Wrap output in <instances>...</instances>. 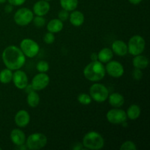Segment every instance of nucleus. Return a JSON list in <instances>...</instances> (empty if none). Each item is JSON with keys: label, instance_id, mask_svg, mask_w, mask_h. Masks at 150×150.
Masks as SVG:
<instances>
[{"label": "nucleus", "instance_id": "obj_1", "mask_svg": "<svg viewBox=\"0 0 150 150\" xmlns=\"http://www.w3.org/2000/svg\"><path fill=\"white\" fill-rule=\"evenodd\" d=\"M1 58L6 67L11 70H19L26 62L25 55L21 48L16 45L7 46L3 51Z\"/></svg>", "mask_w": 150, "mask_h": 150}, {"label": "nucleus", "instance_id": "obj_2", "mask_svg": "<svg viewBox=\"0 0 150 150\" xmlns=\"http://www.w3.org/2000/svg\"><path fill=\"white\" fill-rule=\"evenodd\" d=\"M83 76L87 80L92 82H98L105 76V68L102 62L97 60L92 61L83 69Z\"/></svg>", "mask_w": 150, "mask_h": 150}, {"label": "nucleus", "instance_id": "obj_3", "mask_svg": "<svg viewBox=\"0 0 150 150\" xmlns=\"http://www.w3.org/2000/svg\"><path fill=\"white\" fill-rule=\"evenodd\" d=\"M105 141L103 137L96 131H89L83 138V147L87 149L99 150L104 146Z\"/></svg>", "mask_w": 150, "mask_h": 150}, {"label": "nucleus", "instance_id": "obj_4", "mask_svg": "<svg viewBox=\"0 0 150 150\" xmlns=\"http://www.w3.org/2000/svg\"><path fill=\"white\" fill-rule=\"evenodd\" d=\"M89 95L95 102L103 103L108 99L109 92L105 85L95 83L89 88Z\"/></svg>", "mask_w": 150, "mask_h": 150}, {"label": "nucleus", "instance_id": "obj_5", "mask_svg": "<svg viewBox=\"0 0 150 150\" xmlns=\"http://www.w3.org/2000/svg\"><path fill=\"white\" fill-rule=\"evenodd\" d=\"M48 142L46 136L41 133L31 134L26 139V146L30 150H38L43 148Z\"/></svg>", "mask_w": 150, "mask_h": 150}, {"label": "nucleus", "instance_id": "obj_6", "mask_svg": "<svg viewBox=\"0 0 150 150\" xmlns=\"http://www.w3.org/2000/svg\"><path fill=\"white\" fill-rule=\"evenodd\" d=\"M146 42L144 38L140 35H134L132 37L127 43L128 53L133 56L142 54L145 50Z\"/></svg>", "mask_w": 150, "mask_h": 150}, {"label": "nucleus", "instance_id": "obj_7", "mask_svg": "<svg viewBox=\"0 0 150 150\" xmlns=\"http://www.w3.org/2000/svg\"><path fill=\"white\" fill-rule=\"evenodd\" d=\"M20 48L25 57L28 58L36 57L40 51V46L38 42L30 38L22 40L20 43Z\"/></svg>", "mask_w": 150, "mask_h": 150}, {"label": "nucleus", "instance_id": "obj_8", "mask_svg": "<svg viewBox=\"0 0 150 150\" xmlns=\"http://www.w3.org/2000/svg\"><path fill=\"white\" fill-rule=\"evenodd\" d=\"M34 18V13L32 10L26 7H21L16 12L14 15V21L18 26H27L32 23Z\"/></svg>", "mask_w": 150, "mask_h": 150}, {"label": "nucleus", "instance_id": "obj_9", "mask_svg": "<svg viewBox=\"0 0 150 150\" xmlns=\"http://www.w3.org/2000/svg\"><path fill=\"white\" fill-rule=\"evenodd\" d=\"M127 114L122 109L114 108L109 110L106 114V119L110 123L114 125H122L127 121Z\"/></svg>", "mask_w": 150, "mask_h": 150}, {"label": "nucleus", "instance_id": "obj_10", "mask_svg": "<svg viewBox=\"0 0 150 150\" xmlns=\"http://www.w3.org/2000/svg\"><path fill=\"white\" fill-rule=\"evenodd\" d=\"M50 83V78L45 73H39L35 75L32 80V88L35 91L42 90L48 86Z\"/></svg>", "mask_w": 150, "mask_h": 150}, {"label": "nucleus", "instance_id": "obj_11", "mask_svg": "<svg viewBox=\"0 0 150 150\" xmlns=\"http://www.w3.org/2000/svg\"><path fill=\"white\" fill-rule=\"evenodd\" d=\"M105 73L113 78H120L125 73L124 67L118 61H109L105 67Z\"/></svg>", "mask_w": 150, "mask_h": 150}, {"label": "nucleus", "instance_id": "obj_12", "mask_svg": "<svg viewBox=\"0 0 150 150\" xmlns=\"http://www.w3.org/2000/svg\"><path fill=\"white\" fill-rule=\"evenodd\" d=\"M13 83L19 89H23L29 83L28 76L24 71L21 70H16V72L13 74Z\"/></svg>", "mask_w": 150, "mask_h": 150}, {"label": "nucleus", "instance_id": "obj_13", "mask_svg": "<svg viewBox=\"0 0 150 150\" xmlns=\"http://www.w3.org/2000/svg\"><path fill=\"white\" fill-rule=\"evenodd\" d=\"M30 122V115L26 110H20L15 116V123L19 127H26Z\"/></svg>", "mask_w": 150, "mask_h": 150}, {"label": "nucleus", "instance_id": "obj_14", "mask_svg": "<svg viewBox=\"0 0 150 150\" xmlns=\"http://www.w3.org/2000/svg\"><path fill=\"white\" fill-rule=\"evenodd\" d=\"M51 6L48 1L40 0L38 1L33 6V13L36 16H44L49 12Z\"/></svg>", "mask_w": 150, "mask_h": 150}, {"label": "nucleus", "instance_id": "obj_15", "mask_svg": "<svg viewBox=\"0 0 150 150\" xmlns=\"http://www.w3.org/2000/svg\"><path fill=\"white\" fill-rule=\"evenodd\" d=\"M111 50L113 53L120 57H124L128 53L127 45L122 40H117L112 43Z\"/></svg>", "mask_w": 150, "mask_h": 150}, {"label": "nucleus", "instance_id": "obj_16", "mask_svg": "<svg viewBox=\"0 0 150 150\" xmlns=\"http://www.w3.org/2000/svg\"><path fill=\"white\" fill-rule=\"evenodd\" d=\"M10 139L16 146L24 144L26 143V135L21 129H13L10 133Z\"/></svg>", "mask_w": 150, "mask_h": 150}, {"label": "nucleus", "instance_id": "obj_17", "mask_svg": "<svg viewBox=\"0 0 150 150\" xmlns=\"http://www.w3.org/2000/svg\"><path fill=\"white\" fill-rule=\"evenodd\" d=\"M108 102L114 108H120L125 103V98L119 92H114L108 95Z\"/></svg>", "mask_w": 150, "mask_h": 150}, {"label": "nucleus", "instance_id": "obj_18", "mask_svg": "<svg viewBox=\"0 0 150 150\" xmlns=\"http://www.w3.org/2000/svg\"><path fill=\"white\" fill-rule=\"evenodd\" d=\"M69 20L74 26H80L83 23L85 20L84 15L79 10H73L69 16Z\"/></svg>", "mask_w": 150, "mask_h": 150}, {"label": "nucleus", "instance_id": "obj_19", "mask_svg": "<svg viewBox=\"0 0 150 150\" xmlns=\"http://www.w3.org/2000/svg\"><path fill=\"white\" fill-rule=\"evenodd\" d=\"M133 65L135 68L144 70L149 65V59L147 57L142 54L134 56V58L133 59Z\"/></svg>", "mask_w": 150, "mask_h": 150}, {"label": "nucleus", "instance_id": "obj_20", "mask_svg": "<svg viewBox=\"0 0 150 150\" xmlns=\"http://www.w3.org/2000/svg\"><path fill=\"white\" fill-rule=\"evenodd\" d=\"M113 57H114V53H113L112 50L109 48H102L98 54V61L102 62L103 64H105V63L111 61Z\"/></svg>", "mask_w": 150, "mask_h": 150}, {"label": "nucleus", "instance_id": "obj_21", "mask_svg": "<svg viewBox=\"0 0 150 150\" xmlns=\"http://www.w3.org/2000/svg\"><path fill=\"white\" fill-rule=\"evenodd\" d=\"M63 22L59 18H54L50 21L47 24V29L51 33H58L63 29Z\"/></svg>", "mask_w": 150, "mask_h": 150}, {"label": "nucleus", "instance_id": "obj_22", "mask_svg": "<svg viewBox=\"0 0 150 150\" xmlns=\"http://www.w3.org/2000/svg\"><path fill=\"white\" fill-rule=\"evenodd\" d=\"M127 118L131 120H137L141 115V108L136 104H132L127 108V111L126 112Z\"/></svg>", "mask_w": 150, "mask_h": 150}, {"label": "nucleus", "instance_id": "obj_23", "mask_svg": "<svg viewBox=\"0 0 150 150\" xmlns=\"http://www.w3.org/2000/svg\"><path fill=\"white\" fill-rule=\"evenodd\" d=\"M26 101H27L28 105L32 108H35L38 106L40 101L39 94L35 90L32 91L29 93H28L27 98H26Z\"/></svg>", "mask_w": 150, "mask_h": 150}, {"label": "nucleus", "instance_id": "obj_24", "mask_svg": "<svg viewBox=\"0 0 150 150\" xmlns=\"http://www.w3.org/2000/svg\"><path fill=\"white\" fill-rule=\"evenodd\" d=\"M79 4V0H60V5L62 9L68 12L76 10Z\"/></svg>", "mask_w": 150, "mask_h": 150}, {"label": "nucleus", "instance_id": "obj_25", "mask_svg": "<svg viewBox=\"0 0 150 150\" xmlns=\"http://www.w3.org/2000/svg\"><path fill=\"white\" fill-rule=\"evenodd\" d=\"M13 73L11 70L5 68L0 72V82L2 83H9L12 81Z\"/></svg>", "mask_w": 150, "mask_h": 150}, {"label": "nucleus", "instance_id": "obj_26", "mask_svg": "<svg viewBox=\"0 0 150 150\" xmlns=\"http://www.w3.org/2000/svg\"><path fill=\"white\" fill-rule=\"evenodd\" d=\"M77 99L81 104L84 105H89L92 102V98L90 97V95L86 93H81L79 95Z\"/></svg>", "mask_w": 150, "mask_h": 150}, {"label": "nucleus", "instance_id": "obj_27", "mask_svg": "<svg viewBox=\"0 0 150 150\" xmlns=\"http://www.w3.org/2000/svg\"><path fill=\"white\" fill-rule=\"evenodd\" d=\"M49 64L48 62L44 61V60L38 62L36 65L37 70L39 73H46L49 70Z\"/></svg>", "mask_w": 150, "mask_h": 150}, {"label": "nucleus", "instance_id": "obj_28", "mask_svg": "<svg viewBox=\"0 0 150 150\" xmlns=\"http://www.w3.org/2000/svg\"><path fill=\"white\" fill-rule=\"evenodd\" d=\"M32 21H33L34 25H35L36 27L42 28L45 26L46 20H45V18H43V16H35V17H34Z\"/></svg>", "mask_w": 150, "mask_h": 150}, {"label": "nucleus", "instance_id": "obj_29", "mask_svg": "<svg viewBox=\"0 0 150 150\" xmlns=\"http://www.w3.org/2000/svg\"><path fill=\"white\" fill-rule=\"evenodd\" d=\"M136 149H137V147H136V144L131 141L125 142L120 146L121 150H136Z\"/></svg>", "mask_w": 150, "mask_h": 150}, {"label": "nucleus", "instance_id": "obj_30", "mask_svg": "<svg viewBox=\"0 0 150 150\" xmlns=\"http://www.w3.org/2000/svg\"><path fill=\"white\" fill-rule=\"evenodd\" d=\"M43 41L44 42H45L46 44L48 45H51V44L54 43V42L55 41V36H54V33H51V32H48L43 37Z\"/></svg>", "mask_w": 150, "mask_h": 150}, {"label": "nucleus", "instance_id": "obj_31", "mask_svg": "<svg viewBox=\"0 0 150 150\" xmlns=\"http://www.w3.org/2000/svg\"><path fill=\"white\" fill-rule=\"evenodd\" d=\"M132 76H133V78L135 80H141V79H142V77H143V72H142V70L135 68L134 70H133V72H132Z\"/></svg>", "mask_w": 150, "mask_h": 150}, {"label": "nucleus", "instance_id": "obj_32", "mask_svg": "<svg viewBox=\"0 0 150 150\" xmlns=\"http://www.w3.org/2000/svg\"><path fill=\"white\" fill-rule=\"evenodd\" d=\"M69 16H70L69 12L67 11V10H64V9H62L61 11H59V13L58 14L59 19L60 21H62V22L66 21L67 20H68Z\"/></svg>", "mask_w": 150, "mask_h": 150}, {"label": "nucleus", "instance_id": "obj_33", "mask_svg": "<svg viewBox=\"0 0 150 150\" xmlns=\"http://www.w3.org/2000/svg\"><path fill=\"white\" fill-rule=\"evenodd\" d=\"M9 4L13 6H21L26 2V0H7Z\"/></svg>", "mask_w": 150, "mask_h": 150}, {"label": "nucleus", "instance_id": "obj_34", "mask_svg": "<svg viewBox=\"0 0 150 150\" xmlns=\"http://www.w3.org/2000/svg\"><path fill=\"white\" fill-rule=\"evenodd\" d=\"M13 7H14V6L12 5V4H7V5L5 6V7H4V10H5L6 13H11L12 11H13Z\"/></svg>", "mask_w": 150, "mask_h": 150}, {"label": "nucleus", "instance_id": "obj_35", "mask_svg": "<svg viewBox=\"0 0 150 150\" xmlns=\"http://www.w3.org/2000/svg\"><path fill=\"white\" fill-rule=\"evenodd\" d=\"M83 146L82 144L81 143H76L75 144V145L73 146V149L74 150H80V149H83Z\"/></svg>", "mask_w": 150, "mask_h": 150}, {"label": "nucleus", "instance_id": "obj_36", "mask_svg": "<svg viewBox=\"0 0 150 150\" xmlns=\"http://www.w3.org/2000/svg\"><path fill=\"white\" fill-rule=\"evenodd\" d=\"M23 89H25V92H26V93H29V92L34 90L33 88H32V85L31 84H27V86H26Z\"/></svg>", "mask_w": 150, "mask_h": 150}, {"label": "nucleus", "instance_id": "obj_37", "mask_svg": "<svg viewBox=\"0 0 150 150\" xmlns=\"http://www.w3.org/2000/svg\"><path fill=\"white\" fill-rule=\"evenodd\" d=\"M90 59L92 61H97V60H98V54L95 52L92 53V54H91L90 56Z\"/></svg>", "mask_w": 150, "mask_h": 150}, {"label": "nucleus", "instance_id": "obj_38", "mask_svg": "<svg viewBox=\"0 0 150 150\" xmlns=\"http://www.w3.org/2000/svg\"><path fill=\"white\" fill-rule=\"evenodd\" d=\"M16 149H19V150H26L27 149V146H26V144H21V145H18V146H16Z\"/></svg>", "mask_w": 150, "mask_h": 150}, {"label": "nucleus", "instance_id": "obj_39", "mask_svg": "<svg viewBox=\"0 0 150 150\" xmlns=\"http://www.w3.org/2000/svg\"><path fill=\"white\" fill-rule=\"evenodd\" d=\"M129 2L132 4H134V5H137V4H140L142 2V0H128Z\"/></svg>", "mask_w": 150, "mask_h": 150}, {"label": "nucleus", "instance_id": "obj_40", "mask_svg": "<svg viewBox=\"0 0 150 150\" xmlns=\"http://www.w3.org/2000/svg\"><path fill=\"white\" fill-rule=\"evenodd\" d=\"M6 1L7 0H0V4H3V3L6 2Z\"/></svg>", "mask_w": 150, "mask_h": 150}, {"label": "nucleus", "instance_id": "obj_41", "mask_svg": "<svg viewBox=\"0 0 150 150\" xmlns=\"http://www.w3.org/2000/svg\"><path fill=\"white\" fill-rule=\"evenodd\" d=\"M45 1H50V0H45Z\"/></svg>", "mask_w": 150, "mask_h": 150}, {"label": "nucleus", "instance_id": "obj_42", "mask_svg": "<svg viewBox=\"0 0 150 150\" xmlns=\"http://www.w3.org/2000/svg\"><path fill=\"white\" fill-rule=\"evenodd\" d=\"M0 150H1V147H0Z\"/></svg>", "mask_w": 150, "mask_h": 150}]
</instances>
